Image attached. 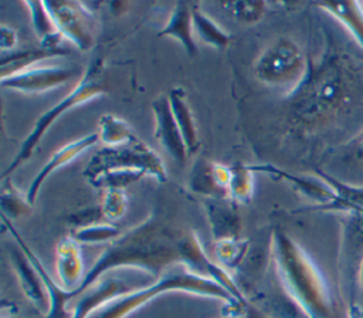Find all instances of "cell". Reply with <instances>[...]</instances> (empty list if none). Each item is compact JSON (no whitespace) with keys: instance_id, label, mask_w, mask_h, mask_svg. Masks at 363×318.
Masks as SVG:
<instances>
[{"instance_id":"cell-21","label":"cell","mask_w":363,"mask_h":318,"mask_svg":"<svg viewBox=\"0 0 363 318\" xmlns=\"http://www.w3.org/2000/svg\"><path fill=\"white\" fill-rule=\"evenodd\" d=\"M167 97L170 101L174 119L182 132L184 145L187 148V155L193 156L200 148V139H199V132H197V125L193 116V111L186 101V92L182 87H173L169 91Z\"/></svg>"},{"instance_id":"cell-38","label":"cell","mask_w":363,"mask_h":318,"mask_svg":"<svg viewBox=\"0 0 363 318\" xmlns=\"http://www.w3.org/2000/svg\"><path fill=\"white\" fill-rule=\"evenodd\" d=\"M357 278H359V283L363 288V258L359 261V267H357Z\"/></svg>"},{"instance_id":"cell-24","label":"cell","mask_w":363,"mask_h":318,"mask_svg":"<svg viewBox=\"0 0 363 318\" xmlns=\"http://www.w3.org/2000/svg\"><path fill=\"white\" fill-rule=\"evenodd\" d=\"M26 7L30 11L31 24L40 38V44L47 47H60L62 35L58 33L44 1H26Z\"/></svg>"},{"instance_id":"cell-30","label":"cell","mask_w":363,"mask_h":318,"mask_svg":"<svg viewBox=\"0 0 363 318\" xmlns=\"http://www.w3.org/2000/svg\"><path fill=\"white\" fill-rule=\"evenodd\" d=\"M0 206L1 217L10 221L24 217L31 212V204L28 203L26 193H21L11 182H6L1 186Z\"/></svg>"},{"instance_id":"cell-36","label":"cell","mask_w":363,"mask_h":318,"mask_svg":"<svg viewBox=\"0 0 363 318\" xmlns=\"http://www.w3.org/2000/svg\"><path fill=\"white\" fill-rule=\"evenodd\" d=\"M244 318H271V317L267 312H264L262 309H259L258 307H255L254 304L250 302L248 307H247Z\"/></svg>"},{"instance_id":"cell-29","label":"cell","mask_w":363,"mask_h":318,"mask_svg":"<svg viewBox=\"0 0 363 318\" xmlns=\"http://www.w3.org/2000/svg\"><path fill=\"white\" fill-rule=\"evenodd\" d=\"M98 126H99L98 129L99 141L105 146H118L136 136L132 132L128 122H125L122 118L112 114L102 115L99 118Z\"/></svg>"},{"instance_id":"cell-5","label":"cell","mask_w":363,"mask_h":318,"mask_svg":"<svg viewBox=\"0 0 363 318\" xmlns=\"http://www.w3.org/2000/svg\"><path fill=\"white\" fill-rule=\"evenodd\" d=\"M101 72H102V60L95 58L92 62L88 64L82 78L75 84L71 92H68L62 99H60L55 105H52L50 109H47L44 114L38 116L30 133L21 142L17 155L13 158L10 165L4 169L1 179H6L7 176H10L21 163H24L31 156V153L40 143L44 133L64 112L89 99L98 98L106 92V87L101 80Z\"/></svg>"},{"instance_id":"cell-33","label":"cell","mask_w":363,"mask_h":318,"mask_svg":"<svg viewBox=\"0 0 363 318\" xmlns=\"http://www.w3.org/2000/svg\"><path fill=\"white\" fill-rule=\"evenodd\" d=\"M128 204L129 200L125 189H105L101 203V214L109 221H116L123 217L128 210Z\"/></svg>"},{"instance_id":"cell-35","label":"cell","mask_w":363,"mask_h":318,"mask_svg":"<svg viewBox=\"0 0 363 318\" xmlns=\"http://www.w3.org/2000/svg\"><path fill=\"white\" fill-rule=\"evenodd\" d=\"M16 45H17V33L14 31V28L9 27L7 24H1V27H0L1 54L11 53Z\"/></svg>"},{"instance_id":"cell-6","label":"cell","mask_w":363,"mask_h":318,"mask_svg":"<svg viewBox=\"0 0 363 318\" xmlns=\"http://www.w3.org/2000/svg\"><path fill=\"white\" fill-rule=\"evenodd\" d=\"M254 72L257 80L268 88L294 95L309 74V64L295 41L279 37L258 55Z\"/></svg>"},{"instance_id":"cell-26","label":"cell","mask_w":363,"mask_h":318,"mask_svg":"<svg viewBox=\"0 0 363 318\" xmlns=\"http://www.w3.org/2000/svg\"><path fill=\"white\" fill-rule=\"evenodd\" d=\"M250 251V241L247 238H221L214 241L216 261L228 271L238 270Z\"/></svg>"},{"instance_id":"cell-25","label":"cell","mask_w":363,"mask_h":318,"mask_svg":"<svg viewBox=\"0 0 363 318\" xmlns=\"http://www.w3.org/2000/svg\"><path fill=\"white\" fill-rule=\"evenodd\" d=\"M193 13V30L196 35L206 44L223 50L230 44L231 34L220 27L211 17L203 13L197 4L191 6Z\"/></svg>"},{"instance_id":"cell-14","label":"cell","mask_w":363,"mask_h":318,"mask_svg":"<svg viewBox=\"0 0 363 318\" xmlns=\"http://www.w3.org/2000/svg\"><path fill=\"white\" fill-rule=\"evenodd\" d=\"M55 271L58 284L69 292V297L81 287L85 278L86 271L84 270L81 244L72 236L62 237L57 244Z\"/></svg>"},{"instance_id":"cell-3","label":"cell","mask_w":363,"mask_h":318,"mask_svg":"<svg viewBox=\"0 0 363 318\" xmlns=\"http://www.w3.org/2000/svg\"><path fill=\"white\" fill-rule=\"evenodd\" d=\"M347 57L329 55L292 95V116L308 126L325 124L352 104L359 91V74Z\"/></svg>"},{"instance_id":"cell-37","label":"cell","mask_w":363,"mask_h":318,"mask_svg":"<svg viewBox=\"0 0 363 318\" xmlns=\"http://www.w3.org/2000/svg\"><path fill=\"white\" fill-rule=\"evenodd\" d=\"M347 317L349 318H363V307L350 304L347 308Z\"/></svg>"},{"instance_id":"cell-22","label":"cell","mask_w":363,"mask_h":318,"mask_svg":"<svg viewBox=\"0 0 363 318\" xmlns=\"http://www.w3.org/2000/svg\"><path fill=\"white\" fill-rule=\"evenodd\" d=\"M318 6L343 23L363 48V3L325 1Z\"/></svg>"},{"instance_id":"cell-11","label":"cell","mask_w":363,"mask_h":318,"mask_svg":"<svg viewBox=\"0 0 363 318\" xmlns=\"http://www.w3.org/2000/svg\"><path fill=\"white\" fill-rule=\"evenodd\" d=\"M152 112L155 119L153 133L156 141L179 165H183L189 158L187 148L174 119L167 94H160L152 101Z\"/></svg>"},{"instance_id":"cell-34","label":"cell","mask_w":363,"mask_h":318,"mask_svg":"<svg viewBox=\"0 0 363 318\" xmlns=\"http://www.w3.org/2000/svg\"><path fill=\"white\" fill-rule=\"evenodd\" d=\"M223 7L228 10L235 20L244 24H257L267 11L265 1H231L224 3Z\"/></svg>"},{"instance_id":"cell-32","label":"cell","mask_w":363,"mask_h":318,"mask_svg":"<svg viewBox=\"0 0 363 318\" xmlns=\"http://www.w3.org/2000/svg\"><path fill=\"white\" fill-rule=\"evenodd\" d=\"M145 176L143 172L140 170H132V169H125V170H111L101 173L95 176L94 179L88 180L89 185L98 189H125L128 185L136 183Z\"/></svg>"},{"instance_id":"cell-16","label":"cell","mask_w":363,"mask_h":318,"mask_svg":"<svg viewBox=\"0 0 363 318\" xmlns=\"http://www.w3.org/2000/svg\"><path fill=\"white\" fill-rule=\"evenodd\" d=\"M4 226L9 229L10 234L13 236V238L16 240V243L24 250V253L28 256V258L31 260V263L34 264V267L37 268V271L40 273L44 285L48 291L50 295V309L47 312V315H44V318H71L72 311L68 309V304L72 301L69 297V292H67L60 284H57L52 277L48 274V271L45 270V267L43 265V263L40 261V258L34 254V251L26 244V241L20 237V234L16 231V229L11 226V221L1 217Z\"/></svg>"},{"instance_id":"cell-27","label":"cell","mask_w":363,"mask_h":318,"mask_svg":"<svg viewBox=\"0 0 363 318\" xmlns=\"http://www.w3.org/2000/svg\"><path fill=\"white\" fill-rule=\"evenodd\" d=\"M189 186L191 192L204 196L206 199L213 197H228L227 193L217 185L213 175V162L199 159L190 172Z\"/></svg>"},{"instance_id":"cell-19","label":"cell","mask_w":363,"mask_h":318,"mask_svg":"<svg viewBox=\"0 0 363 318\" xmlns=\"http://www.w3.org/2000/svg\"><path fill=\"white\" fill-rule=\"evenodd\" d=\"M69 51L64 48L62 45L60 47H47V45H38L27 50H18V51H11L1 54L0 60V80H4L10 75H14L17 72L26 71L28 68L35 67L44 60L52 58V57H62L67 55Z\"/></svg>"},{"instance_id":"cell-31","label":"cell","mask_w":363,"mask_h":318,"mask_svg":"<svg viewBox=\"0 0 363 318\" xmlns=\"http://www.w3.org/2000/svg\"><path fill=\"white\" fill-rule=\"evenodd\" d=\"M122 234V230L111 221H98L84 227H75L69 236H72L79 244H98L111 243Z\"/></svg>"},{"instance_id":"cell-9","label":"cell","mask_w":363,"mask_h":318,"mask_svg":"<svg viewBox=\"0 0 363 318\" xmlns=\"http://www.w3.org/2000/svg\"><path fill=\"white\" fill-rule=\"evenodd\" d=\"M58 33L78 50L88 51L95 40V18L92 11L79 1H44Z\"/></svg>"},{"instance_id":"cell-13","label":"cell","mask_w":363,"mask_h":318,"mask_svg":"<svg viewBox=\"0 0 363 318\" xmlns=\"http://www.w3.org/2000/svg\"><path fill=\"white\" fill-rule=\"evenodd\" d=\"M252 172H262L269 176H274L277 179H284L289 182L301 194L308 197L309 200L315 202L316 204L309 210H325L328 212L330 206L336 200L335 190L320 177H312V176H298L291 175L271 163H262V165H250Z\"/></svg>"},{"instance_id":"cell-28","label":"cell","mask_w":363,"mask_h":318,"mask_svg":"<svg viewBox=\"0 0 363 318\" xmlns=\"http://www.w3.org/2000/svg\"><path fill=\"white\" fill-rule=\"evenodd\" d=\"M231 168V177L228 183V199L238 204H247L254 194V172L250 165L234 163Z\"/></svg>"},{"instance_id":"cell-18","label":"cell","mask_w":363,"mask_h":318,"mask_svg":"<svg viewBox=\"0 0 363 318\" xmlns=\"http://www.w3.org/2000/svg\"><path fill=\"white\" fill-rule=\"evenodd\" d=\"M132 288L123 283L119 278H104L95 283L91 288H88L85 292H82L75 302L71 318H88L96 308L108 302L109 300L130 291Z\"/></svg>"},{"instance_id":"cell-12","label":"cell","mask_w":363,"mask_h":318,"mask_svg":"<svg viewBox=\"0 0 363 318\" xmlns=\"http://www.w3.org/2000/svg\"><path fill=\"white\" fill-rule=\"evenodd\" d=\"M9 258L26 298L35 307L38 312L47 315L50 309V295L40 273L37 271L28 256L17 244L9 248Z\"/></svg>"},{"instance_id":"cell-20","label":"cell","mask_w":363,"mask_h":318,"mask_svg":"<svg viewBox=\"0 0 363 318\" xmlns=\"http://www.w3.org/2000/svg\"><path fill=\"white\" fill-rule=\"evenodd\" d=\"M193 13L191 6L184 1H177L170 13L167 23L157 33L159 37H170L174 38L187 55L194 57L199 51L197 44L193 38Z\"/></svg>"},{"instance_id":"cell-7","label":"cell","mask_w":363,"mask_h":318,"mask_svg":"<svg viewBox=\"0 0 363 318\" xmlns=\"http://www.w3.org/2000/svg\"><path fill=\"white\" fill-rule=\"evenodd\" d=\"M140 170L159 183L167 179L166 166L162 158L138 136L118 146H104L88 162L84 176L91 180L95 176L111 170Z\"/></svg>"},{"instance_id":"cell-4","label":"cell","mask_w":363,"mask_h":318,"mask_svg":"<svg viewBox=\"0 0 363 318\" xmlns=\"http://www.w3.org/2000/svg\"><path fill=\"white\" fill-rule=\"evenodd\" d=\"M173 291H182L220 300L224 304V309L233 312L244 311L250 304H242L234 300L224 288H221L214 281L199 277L187 270H183L167 271L164 275L155 280L149 285L130 290L109 300L108 302L96 308L88 318H126L136 309L142 308L143 305L155 300L156 297Z\"/></svg>"},{"instance_id":"cell-10","label":"cell","mask_w":363,"mask_h":318,"mask_svg":"<svg viewBox=\"0 0 363 318\" xmlns=\"http://www.w3.org/2000/svg\"><path fill=\"white\" fill-rule=\"evenodd\" d=\"M78 70L74 67L61 65H47V67H33L26 71L17 72L0 81L3 88L16 89L27 94H40L54 88H58L77 75Z\"/></svg>"},{"instance_id":"cell-40","label":"cell","mask_w":363,"mask_h":318,"mask_svg":"<svg viewBox=\"0 0 363 318\" xmlns=\"http://www.w3.org/2000/svg\"><path fill=\"white\" fill-rule=\"evenodd\" d=\"M360 149H362V153H363V141H362V146H360Z\"/></svg>"},{"instance_id":"cell-39","label":"cell","mask_w":363,"mask_h":318,"mask_svg":"<svg viewBox=\"0 0 363 318\" xmlns=\"http://www.w3.org/2000/svg\"><path fill=\"white\" fill-rule=\"evenodd\" d=\"M1 318H17V317H16V309H11L9 314L1 312Z\"/></svg>"},{"instance_id":"cell-8","label":"cell","mask_w":363,"mask_h":318,"mask_svg":"<svg viewBox=\"0 0 363 318\" xmlns=\"http://www.w3.org/2000/svg\"><path fill=\"white\" fill-rule=\"evenodd\" d=\"M180 265L184 270L199 277L214 281L221 288H224L234 300L242 304L250 302L242 290L240 288L238 283L231 277L230 271L221 267L217 261L208 258L200 238L194 231H187L183 234L180 240Z\"/></svg>"},{"instance_id":"cell-1","label":"cell","mask_w":363,"mask_h":318,"mask_svg":"<svg viewBox=\"0 0 363 318\" xmlns=\"http://www.w3.org/2000/svg\"><path fill=\"white\" fill-rule=\"evenodd\" d=\"M183 231L170 226L159 214L152 213L139 224L122 233L101 253L86 271L81 287L71 295L79 297L104 274L118 268H136L155 280L164 275L170 267L182 263L180 240Z\"/></svg>"},{"instance_id":"cell-23","label":"cell","mask_w":363,"mask_h":318,"mask_svg":"<svg viewBox=\"0 0 363 318\" xmlns=\"http://www.w3.org/2000/svg\"><path fill=\"white\" fill-rule=\"evenodd\" d=\"M316 175L320 176L336 193V200L329 210L353 212V213L363 212V186L346 185L319 169H316Z\"/></svg>"},{"instance_id":"cell-17","label":"cell","mask_w":363,"mask_h":318,"mask_svg":"<svg viewBox=\"0 0 363 318\" xmlns=\"http://www.w3.org/2000/svg\"><path fill=\"white\" fill-rule=\"evenodd\" d=\"M204 212L214 241L240 237L241 220L238 209L237 204L228 197L206 199Z\"/></svg>"},{"instance_id":"cell-2","label":"cell","mask_w":363,"mask_h":318,"mask_svg":"<svg viewBox=\"0 0 363 318\" xmlns=\"http://www.w3.org/2000/svg\"><path fill=\"white\" fill-rule=\"evenodd\" d=\"M269 261L282 291L308 318H336L335 300L322 271L301 244L281 229L271 234Z\"/></svg>"},{"instance_id":"cell-15","label":"cell","mask_w":363,"mask_h":318,"mask_svg":"<svg viewBox=\"0 0 363 318\" xmlns=\"http://www.w3.org/2000/svg\"><path fill=\"white\" fill-rule=\"evenodd\" d=\"M99 141V135L98 132H92L88 133L79 139H75L67 145H64L62 148H60L57 152H54L51 155V158L44 163V166L40 169V172L33 177V180L30 182L27 190H26V196L28 203L33 206L38 192L41 190L43 183L47 180V177L55 172L57 169L65 166L67 163H69L71 160H74L78 155H81L82 152H85L86 149L92 148L96 142Z\"/></svg>"}]
</instances>
